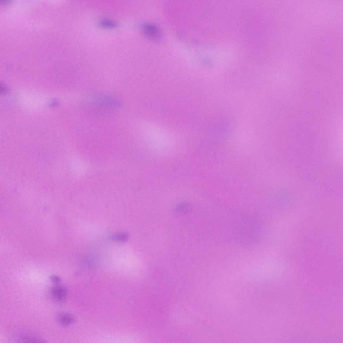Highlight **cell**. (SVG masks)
Here are the masks:
<instances>
[{
  "label": "cell",
  "instance_id": "cell-2",
  "mask_svg": "<svg viewBox=\"0 0 343 343\" xmlns=\"http://www.w3.org/2000/svg\"><path fill=\"white\" fill-rule=\"evenodd\" d=\"M143 33L148 37L155 40H159L161 38V33L158 27L151 23H145L142 26Z\"/></svg>",
  "mask_w": 343,
  "mask_h": 343
},
{
  "label": "cell",
  "instance_id": "cell-6",
  "mask_svg": "<svg viewBox=\"0 0 343 343\" xmlns=\"http://www.w3.org/2000/svg\"><path fill=\"white\" fill-rule=\"evenodd\" d=\"M100 24L103 27L112 28L116 26V24L113 22L108 20H103L100 22Z\"/></svg>",
  "mask_w": 343,
  "mask_h": 343
},
{
  "label": "cell",
  "instance_id": "cell-10",
  "mask_svg": "<svg viewBox=\"0 0 343 343\" xmlns=\"http://www.w3.org/2000/svg\"><path fill=\"white\" fill-rule=\"evenodd\" d=\"M8 1H6V3H7V2H8ZM5 2V1H4L3 2V3H5V2Z\"/></svg>",
  "mask_w": 343,
  "mask_h": 343
},
{
  "label": "cell",
  "instance_id": "cell-1",
  "mask_svg": "<svg viewBox=\"0 0 343 343\" xmlns=\"http://www.w3.org/2000/svg\"><path fill=\"white\" fill-rule=\"evenodd\" d=\"M95 105L103 108H113L119 107V101L108 95H99L95 96L92 100Z\"/></svg>",
  "mask_w": 343,
  "mask_h": 343
},
{
  "label": "cell",
  "instance_id": "cell-4",
  "mask_svg": "<svg viewBox=\"0 0 343 343\" xmlns=\"http://www.w3.org/2000/svg\"><path fill=\"white\" fill-rule=\"evenodd\" d=\"M57 321L62 326H68L75 322V317L70 314L66 313H59L56 316Z\"/></svg>",
  "mask_w": 343,
  "mask_h": 343
},
{
  "label": "cell",
  "instance_id": "cell-7",
  "mask_svg": "<svg viewBox=\"0 0 343 343\" xmlns=\"http://www.w3.org/2000/svg\"><path fill=\"white\" fill-rule=\"evenodd\" d=\"M127 235L126 234H119L113 236V239L118 241H124L127 239Z\"/></svg>",
  "mask_w": 343,
  "mask_h": 343
},
{
  "label": "cell",
  "instance_id": "cell-8",
  "mask_svg": "<svg viewBox=\"0 0 343 343\" xmlns=\"http://www.w3.org/2000/svg\"><path fill=\"white\" fill-rule=\"evenodd\" d=\"M190 208V206L187 204H182L180 205L177 208V209L179 211L185 212H187V210H188Z\"/></svg>",
  "mask_w": 343,
  "mask_h": 343
},
{
  "label": "cell",
  "instance_id": "cell-9",
  "mask_svg": "<svg viewBox=\"0 0 343 343\" xmlns=\"http://www.w3.org/2000/svg\"><path fill=\"white\" fill-rule=\"evenodd\" d=\"M50 279L53 282L56 284L59 283L61 281V278L56 275H52L50 277Z\"/></svg>",
  "mask_w": 343,
  "mask_h": 343
},
{
  "label": "cell",
  "instance_id": "cell-5",
  "mask_svg": "<svg viewBox=\"0 0 343 343\" xmlns=\"http://www.w3.org/2000/svg\"><path fill=\"white\" fill-rule=\"evenodd\" d=\"M18 342H44L43 340L39 338L31 337H24L18 339Z\"/></svg>",
  "mask_w": 343,
  "mask_h": 343
},
{
  "label": "cell",
  "instance_id": "cell-3",
  "mask_svg": "<svg viewBox=\"0 0 343 343\" xmlns=\"http://www.w3.org/2000/svg\"><path fill=\"white\" fill-rule=\"evenodd\" d=\"M51 295L57 302H62L66 300L68 295L67 289L61 285H56L53 287L51 291Z\"/></svg>",
  "mask_w": 343,
  "mask_h": 343
}]
</instances>
